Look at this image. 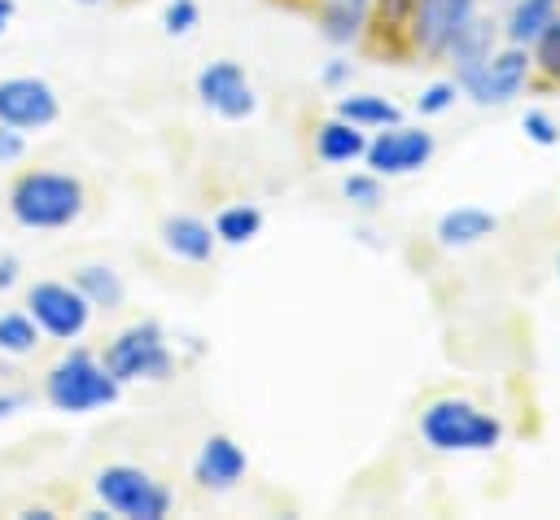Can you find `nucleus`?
Instances as JSON below:
<instances>
[{
	"label": "nucleus",
	"mask_w": 560,
	"mask_h": 520,
	"mask_svg": "<svg viewBox=\"0 0 560 520\" xmlns=\"http://www.w3.org/2000/svg\"><path fill=\"white\" fill-rule=\"evenodd\" d=\"M363 149H368L363 127L346 122L341 114H337V118H328V122H319V131H315V157H319V162H328V166L359 162V157H363Z\"/></svg>",
	"instance_id": "f3484780"
},
{
	"label": "nucleus",
	"mask_w": 560,
	"mask_h": 520,
	"mask_svg": "<svg viewBox=\"0 0 560 520\" xmlns=\"http://www.w3.org/2000/svg\"><path fill=\"white\" fill-rule=\"evenodd\" d=\"M477 17V0H416L411 4V26L407 39L424 57H446L451 39Z\"/></svg>",
	"instance_id": "9d476101"
},
{
	"label": "nucleus",
	"mask_w": 560,
	"mask_h": 520,
	"mask_svg": "<svg viewBox=\"0 0 560 520\" xmlns=\"http://www.w3.org/2000/svg\"><path fill=\"white\" fill-rule=\"evenodd\" d=\"M74 4H105V0H74Z\"/></svg>",
	"instance_id": "72a5a7b5"
},
{
	"label": "nucleus",
	"mask_w": 560,
	"mask_h": 520,
	"mask_svg": "<svg viewBox=\"0 0 560 520\" xmlns=\"http://www.w3.org/2000/svg\"><path fill=\"white\" fill-rule=\"evenodd\" d=\"M284 4H302V0H284Z\"/></svg>",
	"instance_id": "f704fd0d"
},
{
	"label": "nucleus",
	"mask_w": 560,
	"mask_h": 520,
	"mask_svg": "<svg viewBox=\"0 0 560 520\" xmlns=\"http://www.w3.org/2000/svg\"><path fill=\"white\" fill-rule=\"evenodd\" d=\"M490 52H494V22L472 17V22L451 39V48H446V57H451V66H455V83H464L472 70H481Z\"/></svg>",
	"instance_id": "dca6fc26"
},
{
	"label": "nucleus",
	"mask_w": 560,
	"mask_h": 520,
	"mask_svg": "<svg viewBox=\"0 0 560 520\" xmlns=\"http://www.w3.org/2000/svg\"><path fill=\"white\" fill-rule=\"evenodd\" d=\"M245 468H249L245 450H241L228 433H210V437L201 441L197 459H192V481H197L201 489L223 494V489H232V485L245 476Z\"/></svg>",
	"instance_id": "f8f14e48"
},
{
	"label": "nucleus",
	"mask_w": 560,
	"mask_h": 520,
	"mask_svg": "<svg viewBox=\"0 0 560 520\" xmlns=\"http://www.w3.org/2000/svg\"><path fill=\"white\" fill-rule=\"evenodd\" d=\"M258 232H262V210L249 205V201L223 205V210L214 214V236H219L223 245H245V240H254Z\"/></svg>",
	"instance_id": "412c9836"
},
{
	"label": "nucleus",
	"mask_w": 560,
	"mask_h": 520,
	"mask_svg": "<svg viewBox=\"0 0 560 520\" xmlns=\"http://www.w3.org/2000/svg\"><path fill=\"white\" fill-rule=\"evenodd\" d=\"M74 288L92 302V310H118L122 297H127L122 275H118L114 267H105V262H83V267L74 271Z\"/></svg>",
	"instance_id": "6ab92c4d"
},
{
	"label": "nucleus",
	"mask_w": 560,
	"mask_h": 520,
	"mask_svg": "<svg viewBox=\"0 0 560 520\" xmlns=\"http://www.w3.org/2000/svg\"><path fill=\"white\" fill-rule=\"evenodd\" d=\"M13 284H18V258L4 253V258H0V288H13Z\"/></svg>",
	"instance_id": "7c9ffc66"
},
{
	"label": "nucleus",
	"mask_w": 560,
	"mask_h": 520,
	"mask_svg": "<svg viewBox=\"0 0 560 520\" xmlns=\"http://www.w3.org/2000/svg\"><path fill=\"white\" fill-rule=\"evenodd\" d=\"M39 345V323L31 319V310H4L0 315V354H31Z\"/></svg>",
	"instance_id": "4be33fe9"
},
{
	"label": "nucleus",
	"mask_w": 560,
	"mask_h": 520,
	"mask_svg": "<svg viewBox=\"0 0 560 520\" xmlns=\"http://www.w3.org/2000/svg\"><path fill=\"white\" fill-rule=\"evenodd\" d=\"M328 87H337V83H346L350 79V61H332V66H324V74H319Z\"/></svg>",
	"instance_id": "c756f323"
},
{
	"label": "nucleus",
	"mask_w": 560,
	"mask_h": 520,
	"mask_svg": "<svg viewBox=\"0 0 560 520\" xmlns=\"http://www.w3.org/2000/svg\"><path fill=\"white\" fill-rule=\"evenodd\" d=\"M433 149H438L433 131L394 122V127H381V131L368 140L363 162H368V170H376L381 179H394V175L424 170V166H429V157H433Z\"/></svg>",
	"instance_id": "0eeeda50"
},
{
	"label": "nucleus",
	"mask_w": 560,
	"mask_h": 520,
	"mask_svg": "<svg viewBox=\"0 0 560 520\" xmlns=\"http://www.w3.org/2000/svg\"><path fill=\"white\" fill-rule=\"evenodd\" d=\"M83 184L66 170H22L9 188V214L31 232H61L83 214Z\"/></svg>",
	"instance_id": "f257e3e1"
},
{
	"label": "nucleus",
	"mask_w": 560,
	"mask_h": 520,
	"mask_svg": "<svg viewBox=\"0 0 560 520\" xmlns=\"http://www.w3.org/2000/svg\"><path fill=\"white\" fill-rule=\"evenodd\" d=\"M521 131H525V140H529V144H538V149H551V144H560V122H556L547 109H525V118H521Z\"/></svg>",
	"instance_id": "b1692460"
},
{
	"label": "nucleus",
	"mask_w": 560,
	"mask_h": 520,
	"mask_svg": "<svg viewBox=\"0 0 560 520\" xmlns=\"http://www.w3.org/2000/svg\"><path fill=\"white\" fill-rule=\"evenodd\" d=\"M118 376L92 358L88 350H70L61 354L48 376H44V398L52 411H66V415H88V411H101L109 402H118Z\"/></svg>",
	"instance_id": "7ed1b4c3"
},
{
	"label": "nucleus",
	"mask_w": 560,
	"mask_h": 520,
	"mask_svg": "<svg viewBox=\"0 0 560 520\" xmlns=\"http://www.w3.org/2000/svg\"><path fill=\"white\" fill-rule=\"evenodd\" d=\"M494 227H499V218H494L490 210H481V205H455V210H446V214L438 218L433 236H438V245H446V249H468V245L486 240Z\"/></svg>",
	"instance_id": "4468645a"
},
{
	"label": "nucleus",
	"mask_w": 560,
	"mask_h": 520,
	"mask_svg": "<svg viewBox=\"0 0 560 520\" xmlns=\"http://www.w3.org/2000/svg\"><path fill=\"white\" fill-rule=\"evenodd\" d=\"M337 114H341L346 122L363 127V131H372V127L381 131V127L402 122V109H398L394 101L376 96V92H354V96H341V101H337Z\"/></svg>",
	"instance_id": "aec40b11"
},
{
	"label": "nucleus",
	"mask_w": 560,
	"mask_h": 520,
	"mask_svg": "<svg viewBox=\"0 0 560 520\" xmlns=\"http://www.w3.org/2000/svg\"><path fill=\"white\" fill-rule=\"evenodd\" d=\"M197 96H201L206 109H214L228 122H241L258 109V96H254V87L241 70V61H232V57H219V61L197 70Z\"/></svg>",
	"instance_id": "9b49d317"
},
{
	"label": "nucleus",
	"mask_w": 560,
	"mask_h": 520,
	"mask_svg": "<svg viewBox=\"0 0 560 520\" xmlns=\"http://www.w3.org/2000/svg\"><path fill=\"white\" fill-rule=\"evenodd\" d=\"M26 310L31 319L39 323V332L57 336V341H79L92 323V302L74 288V284H61V280H39L31 284L26 293Z\"/></svg>",
	"instance_id": "423d86ee"
},
{
	"label": "nucleus",
	"mask_w": 560,
	"mask_h": 520,
	"mask_svg": "<svg viewBox=\"0 0 560 520\" xmlns=\"http://www.w3.org/2000/svg\"><path fill=\"white\" fill-rule=\"evenodd\" d=\"M315 22L328 44H354L372 22V0H319Z\"/></svg>",
	"instance_id": "2eb2a0df"
},
{
	"label": "nucleus",
	"mask_w": 560,
	"mask_h": 520,
	"mask_svg": "<svg viewBox=\"0 0 560 520\" xmlns=\"http://www.w3.org/2000/svg\"><path fill=\"white\" fill-rule=\"evenodd\" d=\"M13 13H18V4H13V0H0V35L9 31V22H13Z\"/></svg>",
	"instance_id": "473e14b6"
},
{
	"label": "nucleus",
	"mask_w": 560,
	"mask_h": 520,
	"mask_svg": "<svg viewBox=\"0 0 560 520\" xmlns=\"http://www.w3.org/2000/svg\"><path fill=\"white\" fill-rule=\"evenodd\" d=\"M105 367L118 376V385H127V380H166L175 371V358H171L162 323L140 319V323L122 328L105 345Z\"/></svg>",
	"instance_id": "39448f33"
},
{
	"label": "nucleus",
	"mask_w": 560,
	"mask_h": 520,
	"mask_svg": "<svg viewBox=\"0 0 560 520\" xmlns=\"http://www.w3.org/2000/svg\"><path fill=\"white\" fill-rule=\"evenodd\" d=\"M341 192H346V201L359 205V210H376V205L385 201V188H381V175H376V170H354V175H346V179H341Z\"/></svg>",
	"instance_id": "5701e85b"
},
{
	"label": "nucleus",
	"mask_w": 560,
	"mask_h": 520,
	"mask_svg": "<svg viewBox=\"0 0 560 520\" xmlns=\"http://www.w3.org/2000/svg\"><path fill=\"white\" fill-rule=\"evenodd\" d=\"M560 17V0H512V13H508V44H521V48H534L538 35Z\"/></svg>",
	"instance_id": "a211bd4d"
},
{
	"label": "nucleus",
	"mask_w": 560,
	"mask_h": 520,
	"mask_svg": "<svg viewBox=\"0 0 560 520\" xmlns=\"http://www.w3.org/2000/svg\"><path fill=\"white\" fill-rule=\"evenodd\" d=\"M197 22H201V4L197 0H171L162 9V31L166 35H188Z\"/></svg>",
	"instance_id": "a878e982"
},
{
	"label": "nucleus",
	"mask_w": 560,
	"mask_h": 520,
	"mask_svg": "<svg viewBox=\"0 0 560 520\" xmlns=\"http://www.w3.org/2000/svg\"><path fill=\"white\" fill-rule=\"evenodd\" d=\"M61 118V101L52 92V83L35 79V74H13L0 79V122L18 127V131H44Z\"/></svg>",
	"instance_id": "1a4fd4ad"
},
{
	"label": "nucleus",
	"mask_w": 560,
	"mask_h": 520,
	"mask_svg": "<svg viewBox=\"0 0 560 520\" xmlns=\"http://www.w3.org/2000/svg\"><path fill=\"white\" fill-rule=\"evenodd\" d=\"M455 92H459L455 79H438V83H429L424 96H420V114H446V109L455 105Z\"/></svg>",
	"instance_id": "bb28decb"
},
{
	"label": "nucleus",
	"mask_w": 560,
	"mask_h": 520,
	"mask_svg": "<svg viewBox=\"0 0 560 520\" xmlns=\"http://www.w3.org/2000/svg\"><path fill=\"white\" fill-rule=\"evenodd\" d=\"M158 232H162V245H166L175 258H184V262H210V258H214L219 236H214V227H210L206 218H197V214H166Z\"/></svg>",
	"instance_id": "ddd939ff"
},
{
	"label": "nucleus",
	"mask_w": 560,
	"mask_h": 520,
	"mask_svg": "<svg viewBox=\"0 0 560 520\" xmlns=\"http://www.w3.org/2000/svg\"><path fill=\"white\" fill-rule=\"evenodd\" d=\"M22 406H26V393H0V419L13 415V411H22Z\"/></svg>",
	"instance_id": "2f4dec72"
},
{
	"label": "nucleus",
	"mask_w": 560,
	"mask_h": 520,
	"mask_svg": "<svg viewBox=\"0 0 560 520\" xmlns=\"http://www.w3.org/2000/svg\"><path fill=\"white\" fill-rule=\"evenodd\" d=\"M411 4L416 0H372L381 26H389V31H407L411 26Z\"/></svg>",
	"instance_id": "cd10ccee"
},
{
	"label": "nucleus",
	"mask_w": 560,
	"mask_h": 520,
	"mask_svg": "<svg viewBox=\"0 0 560 520\" xmlns=\"http://www.w3.org/2000/svg\"><path fill=\"white\" fill-rule=\"evenodd\" d=\"M534 70V48H521V44H508V48H494L486 57L481 70H472L459 92H468L477 105H508L512 96H521L525 79Z\"/></svg>",
	"instance_id": "6e6552de"
},
{
	"label": "nucleus",
	"mask_w": 560,
	"mask_h": 520,
	"mask_svg": "<svg viewBox=\"0 0 560 520\" xmlns=\"http://www.w3.org/2000/svg\"><path fill=\"white\" fill-rule=\"evenodd\" d=\"M22 153H26V140H22V131L0 122V166H4V162H18Z\"/></svg>",
	"instance_id": "c85d7f7f"
},
{
	"label": "nucleus",
	"mask_w": 560,
	"mask_h": 520,
	"mask_svg": "<svg viewBox=\"0 0 560 520\" xmlns=\"http://www.w3.org/2000/svg\"><path fill=\"white\" fill-rule=\"evenodd\" d=\"M96 498L127 520H166L175 507V494L153 481L144 468L136 463H109L96 472Z\"/></svg>",
	"instance_id": "20e7f679"
},
{
	"label": "nucleus",
	"mask_w": 560,
	"mask_h": 520,
	"mask_svg": "<svg viewBox=\"0 0 560 520\" xmlns=\"http://www.w3.org/2000/svg\"><path fill=\"white\" fill-rule=\"evenodd\" d=\"M420 437L438 454H486L503 441V419L468 398H438L420 411Z\"/></svg>",
	"instance_id": "f03ea898"
},
{
	"label": "nucleus",
	"mask_w": 560,
	"mask_h": 520,
	"mask_svg": "<svg viewBox=\"0 0 560 520\" xmlns=\"http://www.w3.org/2000/svg\"><path fill=\"white\" fill-rule=\"evenodd\" d=\"M534 66H538L547 79H560V17L538 35V44H534Z\"/></svg>",
	"instance_id": "393cba45"
}]
</instances>
